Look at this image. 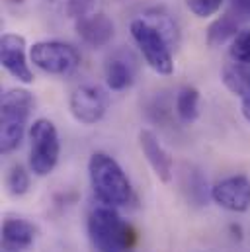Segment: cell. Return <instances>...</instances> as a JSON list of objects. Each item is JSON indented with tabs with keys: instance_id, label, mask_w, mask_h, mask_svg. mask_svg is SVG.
<instances>
[{
	"instance_id": "6da1fadb",
	"label": "cell",
	"mask_w": 250,
	"mask_h": 252,
	"mask_svg": "<svg viewBox=\"0 0 250 252\" xmlns=\"http://www.w3.org/2000/svg\"><path fill=\"white\" fill-rule=\"evenodd\" d=\"M90 186L102 205L125 207L133 199L131 182L120 166V162L108 153H94L88 160Z\"/></svg>"
},
{
	"instance_id": "7a4b0ae2",
	"label": "cell",
	"mask_w": 250,
	"mask_h": 252,
	"mask_svg": "<svg viewBox=\"0 0 250 252\" xmlns=\"http://www.w3.org/2000/svg\"><path fill=\"white\" fill-rule=\"evenodd\" d=\"M88 237L96 252H131L139 241L137 231L110 205H98L90 211Z\"/></svg>"
},
{
	"instance_id": "3957f363",
	"label": "cell",
	"mask_w": 250,
	"mask_h": 252,
	"mask_svg": "<svg viewBox=\"0 0 250 252\" xmlns=\"http://www.w3.org/2000/svg\"><path fill=\"white\" fill-rule=\"evenodd\" d=\"M33 96L26 88H10L0 100V151L2 155L14 153L24 135L28 120L33 110Z\"/></svg>"
},
{
	"instance_id": "277c9868",
	"label": "cell",
	"mask_w": 250,
	"mask_h": 252,
	"mask_svg": "<svg viewBox=\"0 0 250 252\" xmlns=\"http://www.w3.org/2000/svg\"><path fill=\"white\" fill-rule=\"evenodd\" d=\"M30 170L47 176L55 170L61 157V141L55 124L47 118L35 120L30 127Z\"/></svg>"
},
{
	"instance_id": "5b68a950",
	"label": "cell",
	"mask_w": 250,
	"mask_h": 252,
	"mask_svg": "<svg viewBox=\"0 0 250 252\" xmlns=\"http://www.w3.org/2000/svg\"><path fill=\"white\" fill-rule=\"evenodd\" d=\"M129 32H131V37H133L135 45L139 47L145 63L155 72H158V74L174 72L172 47L153 24H149L145 18H135L129 24Z\"/></svg>"
},
{
	"instance_id": "8992f818",
	"label": "cell",
	"mask_w": 250,
	"mask_h": 252,
	"mask_svg": "<svg viewBox=\"0 0 250 252\" xmlns=\"http://www.w3.org/2000/svg\"><path fill=\"white\" fill-rule=\"evenodd\" d=\"M30 59L39 70L53 76H70L80 66V53L64 41H37L30 49Z\"/></svg>"
},
{
	"instance_id": "52a82bcc",
	"label": "cell",
	"mask_w": 250,
	"mask_h": 252,
	"mask_svg": "<svg viewBox=\"0 0 250 252\" xmlns=\"http://www.w3.org/2000/svg\"><path fill=\"white\" fill-rule=\"evenodd\" d=\"M110 108V96L104 88L96 84H82L72 90L68 100V110L72 118L82 126L98 124Z\"/></svg>"
},
{
	"instance_id": "ba28073f",
	"label": "cell",
	"mask_w": 250,
	"mask_h": 252,
	"mask_svg": "<svg viewBox=\"0 0 250 252\" xmlns=\"http://www.w3.org/2000/svg\"><path fill=\"white\" fill-rule=\"evenodd\" d=\"M26 39L18 33H4L0 39V63L4 70L16 78L18 82L31 84L33 70L28 63V49H26Z\"/></svg>"
},
{
	"instance_id": "9c48e42d",
	"label": "cell",
	"mask_w": 250,
	"mask_h": 252,
	"mask_svg": "<svg viewBox=\"0 0 250 252\" xmlns=\"http://www.w3.org/2000/svg\"><path fill=\"white\" fill-rule=\"evenodd\" d=\"M211 199L233 213H245L250 209V180L243 174L229 176L211 188Z\"/></svg>"
},
{
	"instance_id": "30bf717a",
	"label": "cell",
	"mask_w": 250,
	"mask_h": 252,
	"mask_svg": "<svg viewBox=\"0 0 250 252\" xmlns=\"http://www.w3.org/2000/svg\"><path fill=\"white\" fill-rule=\"evenodd\" d=\"M139 147H141V151H143L149 166L156 174V178L160 182H164V184L172 182V178H174V162H172V157L162 147V143L158 141V137L151 129H141L139 131Z\"/></svg>"
},
{
	"instance_id": "8fae6325",
	"label": "cell",
	"mask_w": 250,
	"mask_h": 252,
	"mask_svg": "<svg viewBox=\"0 0 250 252\" xmlns=\"http://www.w3.org/2000/svg\"><path fill=\"white\" fill-rule=\"evenodd\" d=\"M74 30H76L78 37L92 49L106 47L116 35V26L104 12L86 14L82 18H78L74 24Z\"/></svg>"
},
{
	"instance_id": "7c38bea8",
	"label": "cell",
	"mask_w": 250,
	"mask_h": 252,
	"mask_svg": "<svg viewBox=\"0 0 250 252\" xmlns=\"http://www.w3.org/2000/svg\"><path fill=\"white\" fill-rule=\"evenodd\" d=\"M104 74H106V84L110 90L122 92L125 88H129L135 82V74H137V59L131 51L127 49H118L114 51L104 66Z\"/></svg>"
},
{
	"instance_id": "4fadbf2b",
	"label": "cell",
	"mask_w": 250,
	"mask_h": 252,
	"mask_svg": "<svg viewBox=\"0 0 250 252\" xmlns=\"http://www.w3.org/2000/svg\"><path fill=\"white\" fill-rule=\"evenodd\" d=\"M33 223L20 217H6L2 223V252H24L35 241Z\"/></svg>"
},
{
	"instance_id": "5bb4252c",
	"label": "cell",
	"mask_w": 250,
	"mask_h": 252,
	"mask_svg": "<svg viewBox=\"0 0 250 252\" xmlns=\"http://www.w3.org/2000/svg\"><path fill=\"white\" fill-rule=\"evenodd\" d=\"M180 189L191 205H205L207 197H211V189H207V178L199 168L184 164L180 172Z\"/></svg>"
},
{
	"instance_id": "9a60e30c",
	"label": "cell",
	"mask_w": 250,
	"mask_h": 252,
	"mask_svg": "<svg viewBox=\"0 0 250 252\" xmlns=\"http://www.w3.org/2000/svg\"><path fill=\"white\" fill-rule=\"evenodd\" d=\"M239 24H241V18L233 10H229L227 14L219 16L207 28V33H205L207 45L209 47H219V45L227 43L229 39L233 41L237 37V33H239Z\"/></svg>"
},
{
	"instance_id": "2e32d148",
	"label": "cell",
	"mask_w": 250,
	"mask_h": 252,
	"mask_svg": "<svg viewBox=\"0 0 250 252\" xmlns=\"http://www.w3.org/2000/svg\"><path fill=\"white\" fill-rule=\"evenodd\" d=\"M223 84L243 100L250 98V64L233 63L223 68Z\"/></svg>"
},
{
	"instance_id": "e0dca14e",
	"label": "cell",
	"mask_w": 250,
	"mask_h": 252,
	"mask_svg": "<svg viewBox=\"0 0 250 252\" xmlns=\"http://www.w3.org/2000/svg\"><path fill=\"white\" fill-rule=\"evenodd\" d=\"M141 18H145L149 24H153L162 35L164 39L170 43L172 49L178 47V41H180V32H178V24L172 20V16L164 10V8H153L149 12H145Z\"/></svg>"
},
{
	"instance_id": "ac0fdd59",
	"label": "cell",
	"mask_w": 250,
	"mask_h": 252,
	"mask_svg": "<svg viewBox=\"0 0 250 252\" xmlns=\"http://www.w3.org/2000/svg\"><path fill=\"white\" fill-rule=\"evenodd\" d=\"M176 116L182 124H193L199 116V92L193 86H184L176 94Z\"/></svg>"
},
{
	"instance_id": "d6986e66",
	"label": "cell",
	"mask_w": 250,
	"mask_h": 252,
	"mask_svg": "<svg viewBox=\"0 0 250 252\" xmlns=\"http://www.w3.org/2000/svg\"><path fill=\"white\" fill-rule=\"evenodd\" d=\"M6 188L14 197H22L30 191V172L22 164H14L6 174Z\"/></svg>"
},
{
	"instance_id": "ffe728a7",
	"label": "cell",
	"mask_w": 250,
	"mask_h": 252,
	"mask_svg": "<svg viewBox=\"0 0 250 252\" xmlns=\"http://www.w3.org/2000/svg\"><path fill=\"white\" fill-rule=\"evenodd\" d=\"M231 57L235 63L250 64V30L239 32L237 37L231 41Z\"/></svg>"
},
{
	"instance_id": "44dd1931",
	"label": "cell",
	"mask_w": 250,
	"mask_h": 252,
	"mask_svg": "<svg viewBox=\"0 0 250 252\" xmlns=\"http://www.w3.org/2000/svg\"><path fill=\"white\" fill-rule=\"evenodd\" d=\"M184 2L188 10L197 18H211L223 6V0H184Z\"/></svg>"
},
{
	"instance_id": "7402d4cb",
	"label": "cell",
	"mask_w": 250,
	"mask_h": 252,
	"mask_svg": "<svg viewBox=\"0 0 250 252\" xmlns=\"http://www.w3.org/2000/svg\"><path fill=\"white\" fill-rule=\"evenodd\" d=\"M96 0H66V14L74 20L90 14V10L94 8Z\"/></svg>"
},
{
	"instance_id": "603a6c76",
	"label": "cell",
	"mask_w": 250,
	"mask_h": 252,
	"mask_svg": "<svg viewBox=\"0 0 250 252\" xmlns=\"http://www.w3.org/2000/svg\"><path fill=\"white\" fill-rule=\"evenodd\" d=\"M231 10L241 18V20H250V0H233Z\"/></svg>"
},
{
	"instance_id": "cb8c5ba5",
	"label": "cell",
	"mask_w": 250,
	"mask_h": 252,
	"mask_svg": "<svg viewBox=\"0 0 250 252\" xmlns=\"http://www.w3.org/2000/svg\"><path fill=\"white\" fill-rule=\"evenodd\" d=\"M243 116H245V120L250 124V98L243 100Z\"/></svg>"
},
{
	"instance_id": "d4e9b609",
	"label": "cell",
	"mask_w": 250,
	"mask_h": 252,
	"mask_svg": "<svg viewBox=\"0 0 250 252\" xmlns=\"http://www.w3.org/2000/svg\"><path fill=\"white\" fill-rule=\"evenodd\" d=\"M12 2H16V4H20V2H24V0H12Z\"/></svg>"
}]
</instances>
